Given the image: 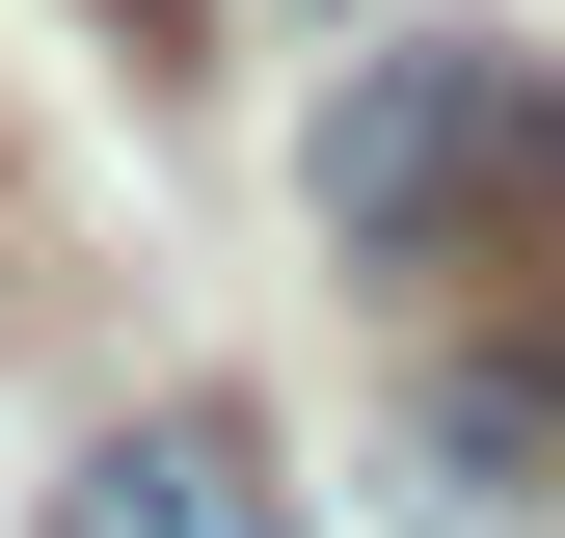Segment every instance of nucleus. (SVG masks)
<instances>
[{
    "label": "nucleus",
    "instance_id": "obj_1",
    "mask_svg": "<svg viewBox=\"0 0 565 538\" xmlns=\"http://www.w3.org/2000/svg\"><path fill=\"white\" fill-rule=\"evenodd\" d=\"M297 189H323V243H377V269H512V243H565V54H484V28L350 54L323 134H297Z\"/></svg>",
    "mask_w": 565,
    "mask_h": 538
},
{
    "label": "nucleus",
    "instance_id": "obj_2",
    "mask_svg": "<svg viewBox=\"0 0 565 538\" xmlns=\"http://www.w3.org/2000/svg\"><path fill=\"white\" fill-rule=\"evenodd\" d=\"M404 512H484V538H539L565 512V323H458V351H404Z\"/></svg>",
    "mask_w": 565,
    "mask_h": 538
},
{
    "label": "nucleus",
    "instance_id": "obj_3",
    "mask_svg": "<svg viewBox=\"0 0 565 538\" xmlns=\"http://www.w3.org/2000/svg\"><path fill=\"white\" fill-rule=\"evenodd\" d=\"M28 538H297V485H269V431H243V404H135V431H108Z\"/></svg>",
    "mask_w": 565,
    "mask_h": 538
},
{
    "label": "nucleus",
    "instance_id": "obj_4",
    "mask_svg": "<svg viewBox=\"0 0 565 538\" xmlns=\"http://www.w3.org/2000/svg\"><path fill=\"white\" fill-rule=\"evenodd\" d=\"M82 28L135 54V82H189V54H216V0H82Z\"/></svg>",
    "mask_w": 565,
    "mask_h": 538
}]
</instances>
